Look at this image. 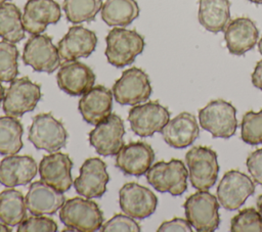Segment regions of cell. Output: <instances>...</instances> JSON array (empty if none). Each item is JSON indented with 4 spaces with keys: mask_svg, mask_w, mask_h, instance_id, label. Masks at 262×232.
<instances>
[{
    "mask_svg": "<svg viewBox=\"0 0 262 232\" xmlns=\"http://www.w3.org/2000/svg\"><path fill=\"white\" fill-rule=\"evenodd\" d=\"M190 184L198 190H209L218 178L217 153L208 146H193L185 154Z\"/></svg>",
    "mask_w": 262,
    "mask_h": 232,
    "instance_id": "3957f363",
    "label": "cell"
},
{
    "mask_svg": "<svg viewBox=\"0 0 262 232\" xmlns=\"http://www.w3.org/2000/svg\"><path fill=\"white\" fill-rule=\"evenodd\" d=\"M59 218L67 227L81 232L97 231L103 223V215L98 205L81 197L67 200L59 210Z\"/></svg>",
    "mask_w": 262,
    "mask_h": 232,
    "instance_id": "5b68a950",
    "label": "cell"
},
{
    "mask_svg": "<svg viewBox=\"0 0 262 232\" xmlns=\"http://www.w3.org/2000/svg\"><path fill=\"white\" fill-rule=\"evenodd\" d=\"M100 231L103 232H116V231H130L139 232L140 227L134 218L128 215H115L111 220L101 225Z\"/></svg>",
    "mask_w": 262,
    "mask_h": 232,
    "instance_id": "d590c367",
    "label": "cell"
},
{
    "mask_svg": "<svg viewBox=\"0 0 262 232\" xmlns=\"http://www.w3.org/2000/svg\"><path fill=\"white\" fill-rule=\"evenodd\" d=\"M151 91L147 74L138 67L124 71L113 86L114 98L122 105H136L144 102L149 98Z\"/></svg>",
    "mask_w": 262,
    "mask_h": 232,
    "instance_id": "ba28073f",
    "label": "cell"
},
{
    "mask_svg": "<svg viewBox=\"0 0 262 232\" xmlns=\"http://www.w3.org/2000/svg\"><path fill=\"white\" fill-rule=\"evenodd\" d=\"M97 44V37L93 31L82 26H73L58 42L57 49L63 60H77L88 57Z\"/></svg>",
    "mask_w": 262,
    "mask_h": 232,
    "instance_id": "44dd1931",
    "label": "cell"
},
{
    "mask_svg": "<svg viewBox=\"0 0 262 232\" xmlns=\"http://www.w3.org/2000/svg\"><path fill=\"white\" fill-rule=\"evenodd\" d=\"M102 7V0H63L62 8L72 24L91 21Z\"/></svg>",
    "mask_w": 262,
    "mask_h": 232,
    "instance_id": "4dcf8cb0",
    "label": "cell"
},
{
    "mask_svg": "<svg viewBox=\"0 0 262 232\" xmlns=\"http://www.w3.org/2000/svg\"><path fill=\"white\" fill-rule=\"evenodd\" d=\"M258 49H259V52L262 54V38L258 42Z\"/></svg>",
    "mask_w": 262,
    "mask_h": 232,
    "instance_id": "7bdbcfd3",
    "label": "cell"
},
{
    "mask_svg": "<svg viewBox=\"0 0 262 232\" xmlns=\"http://www.w3.org/2000/svg\"><path fill=\"white\" fill-rule=\"evenodd\" d=\"M241 136L249 145L262 144V109L257 112L249 110L243 115Z\"/></svg>",
    "mask_w": 262,
    "mask_h": 232,
    "instance_id": "d6a6232c",
    "label": "cell"
},
{
    "mask_svg": "<svg viewBox=\"0 0 262 232\" xmlns=\"http://www.w3.org/2000/svg\"><path fill=\"white\" fill-rule=\"evenodd\" d=\"M251 78L253 85L262 91V59L257 62Z\"/></svg>",
    "mask_w": 262,
    "mask_h": 232,
    "instance_id": "f35d334b",
    "label": "cell"
},
{
    "mask_svg": "<svg viewBox=\"0 0 262 232\" xmlns=\"http://www.w3.org/2000/svg\"><path fill=\"white\" fill-rule=\"evenodd\" d=\"M108 180L110 176L104 161L98 157H91L82 165L74 186L78 194L86 198H96L105 193Z\"/></svg>",
    "mask_w": 262,
    "mask_h": 232,
    "instance_id": "9a60e30c",
    "label": "cell"
},
{
    "mask_svg": "<svg viewBox=\"0 0 262 232\" xmlns=\"http://www.w3.org/2000/svg\"><path fill=\"white\" fill-rule=\"evenodd\" d=\"M39 167L29 155H8L0 163V183L6 187L27 185L35 178Z\"/></svg>",
    "mask_w": 262,
    "mask_h": 232,
    "instance_id": "d4e9b609",
    "label": "cell"
},
{
    "mask_svg": "<svg viewBox=\"0 0 262 232\" xmlns=\"http://www.w3.org/2000/svg\"><path fill=\"white\" fill-rule=\"evenodd\" d=\"M248 1L256 3V4H262V0H248Z\"/></svg>",
    "mask_w": 262,
    "mask_h": 232,
    "instance_id": "ee69618b",
    "label": "cell"
},
{
    "mask_svg": "<svg viewBox=\"0 0 262 232\" xmlns=\"http://www.w3.org/2000/svg\"><path fill=\"white\" fill-rule=\"evenodd\" d=\"M55 232L56 223L47 217L35 216L26 218L17 227V232Z\"/></svg>",
    "mask_w": 262,
    "mask_h": 232,
    "instance_id": "e575fe53",
    "label": "cell"
},
{
    "mask_svg": "<svg viewBox=\"0 0 262 232\" xmlns=\"http://www.w3.org/2000/svg\"><path fill=\"white\" fill-rule=\"evenodd\" d=\"M100 15L110 27H126L138 17L139 7L135 0H105Z\"/></svg>",
    "mask_w": 262,
    "mask_h": 232,
    "instance_id": "4316f807",
    "label": "cell"
},
{
    "mask_svg": "<svg viewBox=\"0 0 262 232\" xmlns=\"http://www.w3.org/2000/svg\"><path fill=\"white\" fill-rule=\"evenodd\" d=\"M24 128L15 117L0 118V154L12 155L23 148Z\"/></svg>",
    "mask_w": 262,
    "mask_h": 232,
    "instance_id": "f546056e",
    "label": "cell"
},
{
    "mask_svg": "<svg viewBox=\"0 0 262 232\" xmlns=\"http://www.w3.org/2000/svg\"><path fill=\"white\" fill-rule=\"evenodd\" d=\"M220 203L208 190H199L189 195L184 204L185 217L198 232H213L220 224Z\"/></svg>",
    "mask_w": 262,
    "mask_h": 232,
    "instance_id": "7a4b0ae2",
    "label": "cell"
},
{
    "mask_svg": "<svg viewBox=\"0 0 262 232\" xmlns=\"http://www.w3.org/2000/svg\"><path fill=\"white\" fill-rule=\"evenodd\" d=\"M23 14L13 3L0 4V38L11 43H17L25 38Z\"/></svg>",
    "mask_w": 262,
    "mask_h": 232,
    "instance_id": "f1b7e54d",
    "label": "cell"
},
{
    "mask_svg": "<svg viewBox=\"0 0 262 232\" xmlns=\"http://www.w3.org/2000/svg\"><path fill=\"white\" fill-rule=\"evenodd\" d=\"M159 232H168V231H184L191 232L192 226L186 219L174 218L170 221H166L160 225L158 228Z\"/></svg>",
    "mask_w": 262,
    "mask_h": 232,
    "instance_id": "74e56055",
    "label": "cell"
},
{
    "mask_svg": "<svg viewBox=\"0 0 262 232\" xmlns=\"http://www.w3.org/2000/svg\"><path fill=\"white\" fill-rule=\"evenodd\" d=\"M164 141L174 148H185L199 137L200 128L195 117L187 111L169 120L160 132Z\"/></svg>",
    "mask_w": 262,
    "mask_h": 232,
    "instance_id": "cb8c5ba5",
    "label": "cell"
},
{
    "mask_svg": "<svg viewBox=\"0 0 262 232\" xmlns=\"http://www.w3.org/2000/svg\"><path fill=\"white\" fill-rule=\"evenodd\" d=\"M199 121L203 129L210 132L214 138H229L237 129L236 109L223 99L210 101L199 110Z\"/></svg>",
    "mask_w": 262,
    "mask_h": 232,
    "instance_id": "8992f818",
    "label": "cell"
},
{
    "mask_svg": "<svg viewBox=\"0 0 262 232\" xmlns=\"http://www.w3.org/2000/svg\"><path fill=\"white\" fill-rule=\"evenodd\" d=\"M73 161L70 156L61 152L45 155L39 164V174L42 181L60 192H67L72 184Z\"/></svg>",
    "mask_w": 262,
    "mask_h": 232,
    "instance_id": "d6986e66",
    "label": "cell"
},
{
    "mask_svg": "<svg viewBox=\"0 0 262 232\" xmlns=\"http://www.w3.org/2000/svg\"><path fill=\"white\" fill-rule=\"evenodd\" d=\"M113 92L104 86H94L80 98L78 108L84 121L97 125L112 113Z\"/></svg>",
    "mask_w": 262,
    "mask_h": 232,
    "instance_id": "7402d4cb",
    "label": "cell"
},
{
    "mask_svg": "<svg viewBox=\"0 0 262 232\" xmlns=\"http://www.w3.org/2000/svg\"><path fill=\"white\" fill-rule=\"evenodd\" d=\"M119 203L124 214L142 220L155 213L158 197L147 187L129 182L123 185L119 191Z\"/></svg>",
    "mask_w": 262,
    "mask_h": 232,
    "instance_id": "5bb4252c",
    "label": "cell"
},
{
    "mask_svg": "<svg viewBox=\"0 0 262 232\" xmlns=\"http://www.w3.org/2000/svg\"><path fill=\"white\" fill-rule=\"evenodd\" d=\"M105 56L116 67H124L133 63L144 49V39L136 31L114 28L105 38Z\"/></svg>",
    "mask_w": 262,
    "mask_h": 232,
    "instance_id": "6da1fadb",
    "label": "cell"
},
{
    "mask_svg": "<svg viewBox=\"0 0 262 232\" xmlns=\"http://www.w3.org/2000/svg\"><path fill=\"white\" fill-rule=\"evenodd\" d=\"M6 1H8V0H0V4L4 3V2H6Z\"/></svg>",
    "mask_w": 262,
    "mask_h": 232,
    "instance_id": "f6af8a7d",
    "label": "cell"
},
{
    "mask_svg": "<svg viewBox=\"0 0 262 232\" xmlns=\"http://www.w3.org/2000/svg\"><path fill=\"white\" fill-rule=\"evenodd\" d=\"M255 192L252 179L238 170L227 171L217 187V199L227 211L238 210Z\"/></svg>",
    "mask_w": 262,
    "mask_h": 232,
    "instance_id": "8fae6325",
    "label": "cell"
},
{
    "mask_svg": "<svg viewBox=\"0 0 262 232\" xmlns=\"http://www.w3.org/2000/svg\"><path fill=\"white\" fill-rule=\"evenodd\" d=\"M4 95H5V90H4L3 86H2V85H1V83H0V103L3 101Z\"/></svg>",
    "mask_w": 262,
    "mask_h": 232,
    "instance_id": "b9f144b4",
    "label": "cell"
},
{
    "mask_svg": "<svg viewBox=\"0 0 262 232\" xmlns=\"http://www.w3.org/2000/svg\"><path fill=\"white\" fill-rule=\"evenodd\" d=\"M259 31L249 17H237L229 21L224 30V39L228 51L233 55H243L253 49L258 41Z\"/></svg>",
    "mask_w": 262,
    "mask_h": 232,
    "instance_id": "603a6c76",
    "label": "cell"
},
{
    "mask_svg": "<svg viewBox=\"0 0 262 232\" xmlns=\"http://www.w3.org/2000/svg\"><path fill=\"white\" fill-rule=\"evenodd\" d=\"M246 165L254 181L262 185V148L251 152L247 157Z\"/></svg>",
    "mask_w": 262,
    "mask_h": 232,
    "instance_id": "8d00e7d4",
    "label": "cell"
},
{
    "mask_svg": "<svg viewBox=\"0 0 262 232\" xmlns=\"http://www.w3.org/2000/svg\"><path fill=\"white\" fill-rule=\"evenodd\" d=\"M188 172L182 160L172 158L158 161L146 172V180L157 191L177 196L187 189Z\"/></svg>",
    "mask_w": 262,
    "mask_h": 232,
    "instance_id": "277c9868",
    "label": "cell"
},
{
    "mask_svg": "<svg viewBox=\"0 0 262 232\" xmlns=\"http://www.w3.org/2000/svg\"><path fill=\"white\" fill-rule=\"evenodd\" d=\"M23 61L36 72L51 74L60 66V56L57 47L49 36L32 35L25 44Z\"/></svg>",
    "mask_w": 262,
    "mask_h": 232,
    "instance_id": "30bf717a",
    "label": "cell"
},
{
    "mask_svg": "<svg viewBox=\"0 0 262 232\" xmlns=\"http://www.w3.org/2000/svg\"><path fill=\"white\" fill-rule=\"evenodd\" d=\"M199 21L209 32L224 31L230 21L229 0H200Z\"/></svg>",
    "mask_w": 262,
    "mask_h": 232,
    "instance_id": "484cf974",
    "label": "cell"
},
{
    "mask_svg": "<svg viewBox=\"0 0 262 232\" xmlns=\"http://www.w3.org/2000/svg\"><path fill=\"white\" fill-rule=\"evenodd\" d=\"M26 199L20 191L6 189L0 193V221L9 227L19 225L27 218Z\"/></svg>",
    "mask_w": 262,
    "mask_h": 232,
    "instance_id": "83f0119b",
    "label": "cell"
},
{
    "mask_svg": "<svg viewBox=\"0 0 262 232\" xmlns=\"http://www.w3.org/2000/svg\"><path fill=\"white\" fill-rule=\"evenodd\" d=\"M41 98L40 85L23 77L11 81L5 91L2 108L6 115L20 117L32 111Z\"/></svg>",
    "mask_w": 262,
    "mask_h": 232,
    "instance_id": "9c48e42d",
    "label": "cell"
},
{
    "mask_svg": "<svg viewBox=\"0 0 262 232\" xmlns=\"http://www.w3.org/2000/svg\"><path fill=\"white\" fill-rule=\"evenodd\" d=\"M231 232H262V215L254 207L239 211L230 221Z\"/></svg>",
    "mask_w": 262,
    "mask_h": 232,
    "instance_id": "836d02e7",
    "label": "cell"
},
{
    "mask_svg": "<svg viewBox=\"0 0 262 232\" xmlns=\"http://www.w3.org/2000/svg\"><path fill=\"white\" fill-rule=\"evenodd\" d=\"M57 85L67 94L81 96L91 89L95 82L93 71L78 60H66L58 69Z\"/></svg>",
    "mask_w": 262,
    "mask_h": 232,
    "instance_id": "2e32d148",
    "label": "cell"
},
{
    "mask_svg": "<svg viewBox=\"0 0 262 232\" xmlns=\"http://www.w3.org/2000/svg\"><path fill=\"white\" fill-rule=\"evenodd\" d=\"M124 134L125 128L122 119L116 113H111L95 125L89 133V142L100 155H117L125 145Z\"/></svg>",
    "mask_w": 262,
    "mask_h": 232,
    "instance_id": "4fadbf2b",
    "label": "cell"
},
{
    "mask_svg": "<svg viewBox=\"0 0 262 232\" xmlns=\"http://www.w3.org/2000/svg\"><path fill=\"white\" fill-rule=\"evenodd\" d=\"M28 139L37 149L52 153L66 146L68 132L60 121L44 112L33 118Z\"/></svg>",
    "mask_w": 262,
    "mask_h": 232,
    "instance_id": "52a82bcc",
    "label": "cell"
},
{
    "mask_svg": "<svg viewBox=\"0 0 262 232\" xmlns=\"http://www.w3.org/2000/svg\"><path fill=\"white\" fill-rule=\"evenodd\" d=\"M18 50L14 43L0 41V82H11L18 75Z\"/></svg>",
    "mask_w": 262,
    "mask_h": 232,
    "instance_id": "1f68e13d",
    "label": "cell"
},
{
    "mask_svg": "<svg viewBox=\"0 0 262 232\" xmlns=\"http://www.w3.org/2000/svg\"><path fill=\"white\" fill-rule=\"evenodd\" d=\"M25 199L28 211L34 216L53 215L66 202L63 192L56 190L42 180L30 185Z\"/></svg>",
    "mask_w": 262,
    "mask_h": 232,
    "instance_id": "ffe728a7",
    "label": "cell"
},
{
    "mask_svg": "<svg viewBox=\"0 0 262 232\" xmlns=\"http://www.w3.org/2000/svg\"><path fill=\"white\" fill-rule=\"evenodd\" d=\"M61 10L54 0H28L23 13V24L26 32L31 35L43 33L48 25L60 19Z\"/></svg>",
    "mask_w": 262,
    "mask_h": 232,
    "instance_id": "ac0fdd59",
    "label": "cell"
},
{
    "mask_svg": "<svg viewBox=\"0 0 262 232\" xmlns=\"http://www.w3.org/2000/svg\"><path fill=\"white\" fill-rule=\"evenodd\" d=\"M155 159L151 146L142 141L131 142L124 145L116 155V167L130 176L146 174Z\"/></svg>",
    "mask_w": 262,
    "mask_h": 232,
    "instance_id": "e0dca14e",
    "label": "cell"
},
{
    "mask_svg": "<svg viewBox=\"0 0 262 232\" xmlns=\"http://www.w3.org/2000/svg\"><path fill=\"white\" fill-rule=\"evenodd\" d=\"M169 120L170 111L159 101L133 105L128 114L131 130L140 137H150L161 132Z\"/></svg>",
    "mask_w": 262,
    "mask_h": 232,
    "instance_id": "7c38bea8",
    "label": "cell"
},
{
    "mask_svg": "<svg viewBox=\"0 0 262 232\" xmlns=\"http://www.w3.org/2000/svg\"><path fill=\"white\" fill-rule=\"evenodd\" d=\"M0 232H11V229L9 228L8 225L0 221Z\"/></svg>",
    "mask_w": 262,
    "mask_h": 232,
    "instance_id": "ab89813d",
    "label": "cell"
},
{
    "mask_svg": "<svg viewBox=\"0 0 262 232\" xmlns=\"http://www.w3.org/2000/svg\"><path fill=\"white\" fill-rule=\"evenodd\" d=\"M256 204H257V208L260 212V214L262 215V194H260L256 200Z\"/></svg>",
    "mask_w": 262,
    "mask_h": 232,
    "instance_id": "60d3db41",
    "label": "cell"
}]
</instances>
